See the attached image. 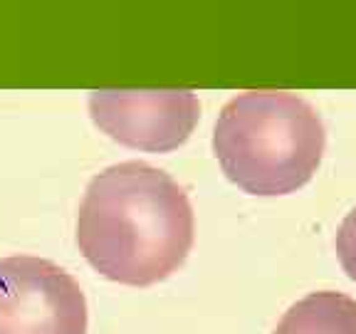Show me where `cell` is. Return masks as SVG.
<instances>
[{"label":"cell","instance_id":"obj_1","mask_svg":"<svg viewBox=\"0 0 356 334\" xmlns=\"http://www.w3.org/2000/svg\"><path fill=\"white\" fill-rule=\"evenodd\" d=\"M74 240L102 278L149 287L184 265L195 240V216L184 186L144 161L106 166L89 181Z\"/></svg>","mask_w":356,"mask_h":334},{"label":"cell","instance_id":"obj_2","mask_svg":"<svg viewBox=\"0 0 356 334\" xmlns=\"http://www.w3.org/2000/svg\"><path fill=\"white\" fill-rule=\"evenodd\" d=\"M327 132L317 109L282 89H252L222 106L213 154L222 173L252 196H287L322 164Z\"/></svg>","mask_w":356,"mask_h":334},{"label":"cell","instance_id":"obj_3","mask_svg":"<svg viewBox=\"0 0 356 334\" xmlns=\"http://www.w3.org/2000/svg\"><path fill=\"white\" fill-rule=\"evenodd\" d=\"M79 283L47 257H0V334H87Z\"/></svg>","mask_w":356,"mask_h":334},{"label":"cell","instance_id":"obj_4","mask_svg":"<svg viewBox=\"0 0 356 334\" xmlns=\"http://www.w3.org/2000/svg\"><path fill=\"white\" fill-rule=\"evenodd\" d=\"M87 109L109 139L149 154L184 146L200 119L193 89H95Z\"/></svg>","mask_w":356,"mask_h":334},{"label":"cell","instance_id":"obj_5","mask_svg":"<svg viewBox=\"0 0 356 334\" xmlns=\"http://www.w3.org/2000/svg\"><path fill=\"white\" fill-rule=\"evenodd\" d=\"M273 334H356V300L334 289L309 292L284 312Z\"/></svg>","mask_w":356,"mask_h":334},{"label":"cell","instance_id":"obj_6","mask_svg":"<svg viewBox=\"0 0 356 334\" xmlns=\"http://www.w3.org/2000/svg\"><path fill=\"white\" fill-rule=\"evenodd\" d=\"M334 248H337V257H339L344 273L356 283V208L346 213L341 221Z\"/></svg>","mask_w":356,"mask_h":334}]
</instances>
